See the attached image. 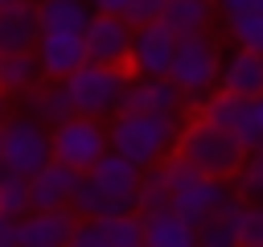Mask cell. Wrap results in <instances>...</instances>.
<instances>
[{"label": "cell", "instance_id": "cell-27", "mask_svg": "<svg viewBox=\"0 0 263 247\" xmlns=\"http://www.w3.org/2000/svg\"><path fill=\"white\" fill-rule=\"evenodd\" d=\"M0 214H8V218L29 214V189H25V177L12 173V169H4V165H0Z\"/></svg>", "mask_w": 263, "mask_h": 247}, {"label": "cell", "instance_id": "cell-14", "mask_svg": "<svg viewBox=\"0 0 263 247\" xmlns=\"http://www.w3.org/2000/svg\"><path fill=\"white\" fill-rule=\"evenodd\" d=\"M140 247H197V231L173 206L140 214Z\"/></svg>", "mask_w": 263, "mask_h": 247}, {"label": "cell", "instance_id": "cell-12", "mask_svg": "<svg viewBox=\"0 0 263 247\" xmlns=\"http://www.w3.org/2000/svg\"><path fill=\"white\" fill-rule=\"evenodd\" d=\"M74 226H78V214L70 206L29 210V214L16 218V247H62Z\"/></svg>", "mask_w": 263, "mask_h": 247}, {"label": "cell", "instance_id": "cell-2", "mask_svg": "<svg viewBox=\"0 0 263 247\" xmlns=\"http://www.w3.org/2000/svg\"><path fill=\"white\" fill-rule=\"evenodd\" d=\"M173 152H177L185 165H193L197 173H205V177H222V181H226V177L238 169V161L247 156L230 128H214V123H205V119L181 123Z\"/></svg>", "mask_w": 263, "mask_h": 247}, {"label": "cell", "instance_id": "cell-15", "mask_svg": "<svg viewBox=\"0 0 263 247\" xmlns=\"http://www.w3.org/2000/svg\"><path fill=\"white\" fill-rule=\"evenodd\" d=\"M37 74L41 78H66L74 66L86 62L82 33H37Z\"/></svg>", "mask_w": 263, "mask_h": 247}, {"label": "cell", "instance_id": "cell-29", "mask_svg": "<svg viewBox=\"0 0 263 247\" xmlns=\"http://www.w3.org/2000/svg\"><path fill=\"white\" fill-rule=\"evenodd\" d=\"M234 243H238V247H263V210H259L255 202H242V206H238Z\"/></svg>", "mask_w": 263, "mask_h": 247}, {"label": "cell", "instance_id": "cell-6", "mask_svg": "<svg viewBox=\"0 0 263 247\" xmlns=\"http://www.w3.org/2000/svg\"><path fill=\"white\" fill-rule=\"evenodd\" d=\"M99 152H107V132H103L99 119L66 115V119L53 123V132H49V156L53 161L70 165L74 173H86L99 161Z\"/></svg>", "mask_w": 263, "mask_h": 247}, {"label": "cell", "instance_id": "cell-13", "mask_svg": "<svg viewBox=\"0 0 263 247\" xmlns=\"http://www.w3.org/2000/svg\"><path fill=\"white\" fill-rule=\"evenodd\" d=\"M74 181H78V173L70 169V165H62V161H45L37 173H29L25 177V189H29V210H58V206H66L70 202V193H74Z\"/></svg>", "mask_w": 263, "mask_h": 247}, {"label": "cell", "instance_id": "cell-24", "mask_svg": "<svg viewBox=\"0 0 263 247\" xmlns=\"http://www.w3.org/2000/svg\"><path fill=\"white\" fill-rule=\"evenodd\" d=\"M230 181H234V193L242 202H259L263 198V156L259 152H247L238 161V169L230 173Z\"/></svg>", "mask_w": 263, "mask_h": 247}, {"label": "cell", "instance_id": "cell-1", "mask_svg": "<svg viewBox=\"0 0 263 247\" xmlns=\"http://www.w3.org/2000/svg\"><path fill=\"white\" fill-rule=\"evenodd\" d=\"M177 132H181V111H168V115L115 111V123L107 132V148L119 152L123 161H132L136 169H152L156 161H164L173 152Z\"/></svg>", "mask_w": 263, "mask_h": 247}, {"label": "cell", "instance_id": "cell-21", "mask_svg": "<svg viewBox=\"0 0 263 247\" xmlns=\"http://www.w3.org/2000/svg\"><path fill=\"white\" fill-rule=\"evenodd\" d=\"M37 58L33 49H16V54H0V95H25L37 82Z\"/></svg>", "mask_w": 263, "mask_h": 247}, {"label": "cell", "instance_id": "cell-8", "mask_svg": "<svg viewBox=\"0 0 263 247\" xmlns=\"http://www.w3.org/2000/svg\"><path fill=\"white\" fill-rule=\"evenodd\" d=\"M127 49H132V25L123 16L95 12L90 25L82 29V54H86V62L127 70Z\"/></svg>", "mask_w": 263, "mask_h": 247}, {"label": "cell", "instance_id": "cell-10", "mask_svg": "<svg viewBox=\"0 0 263 247\" xmlns=\"http://www.w3.org/2000/svg\"><path fill=\"white\" fill-rule=\"evenodd\" d=\"M185 99L181 91L164 78V74H127L123 82V95H119V111H152V115H168V111H181Z\"/></svg>", "mask_w": 263, "mask_h": 247}, {"label": "cell", "instance_id": "cell-4", "mask_svg": "<svg viewBox=\"0 0 263 247\" xmlns=\"http://www.w3.org/2000/svg\"><path fill=\"white\" fill-rule=\"evenodd\" d=\"M156 165H160L164 185H168V206H173L177 214H185L189 222H201L205 214H214V210L230 198V189H226L222 177H205V173H197V169L185 165L177 152H168V156L156 161Z\"/></svg>", "mask_w": 263, "mask_h": 247}, {"label": "cell", "instance_id": "cell-9", "mask_svg": "<svg viewBox=\"0 0 263 247\" xmlns=\"http://www.w3.org/2000/svg\"><path fill=\"white\" fill-rule=\"evenodd\" d=\"M140 173L144 169H136L132 161H123L119 152H99V161L86 169V177H90V185L115 206V210H136V185H140Z\"/></svg>", "mask_w": 263, "mask_h": 247}, {"label": "cell", "instance_id": "cell-11", "mask_svg": "<svg viewBox=\"0 0 263 247\" xmlns=\"http://www.w3.org/2000/svg\"><path fill=\"white\" fill-rule=\"evenodd\" d=\"M173 41H177V33H168L160 21L132 25L127 70H136V74H164L168 70V58H173Z\"/></svg>", "mask_w": 263, "mask_h": 247}, {"label": "cell", "instance_id": "cell-17", "mask_svg": "<svg viewBox=\"0 0 263 247\" xmlns=\"http://www.w3.org/2000/svg\"><path fill=\"white\" fill-rule=\"evenodd\" d=\"M214 82H222V91H230L238 99L263 95V58H259V49H242L238 45V54L226 66H218V78Z\"/></svg>", "mask_w": 263, "mask_h": 247}, {"label": "cell", "instance_id": "cell-22", "mask_svg": "<svg viewBox=\"0 0 263 247\" xmlns=\"http://www.w3.org/2000/svg\"><path fill=\"white\" fill-rule=\"evenodd\" d=\"M29 91H33V119H41V123H58V119L74 115V107H70V95H66V82H62V78H49L45 86H41V82H33Z\"/></svg>", "mask_w": 263, "mask_h": 247}, {"label": "cell", "instance_id": "cell-26", "mask_svg": "<svg viewBox=\"0 0 263 247\" xmlns=\"http://www.w3.org/2000/svg\"><path fill=\"white\" fill-rule=\"evenodd\" d=\"M103 235L111 247H140V214L136 210H123V214H107L99 218Z\"/></svg>", "mask_w": 263, "mask_h": 247}, {"label": "cell", "instance_id": "cell-34", "mask_svg": "<svg viewBox=\"0 0 263 247\" xmlns=\"http://www.w3.org/2000/svg\"><path fill=\"white\" fill-rule=\"evenodd\" d=\"M226 12H242V8H263V0H218Z\"/></svg>", "mask_w": 263, "mask_h": 247}, {"label": "cell", "instance_id": "cell-30", "mask_svg": "<svg viewBox=\"0 0 263 247\" xmlns=\"http://www.w3.org/2000/svg\"><path fill=\"white\" fill-rule=\"evenodd\" d=\"M62 247H111V243H107L99 218H78V226L70 231V239H66Z\"/></svg>", "mask_w": 263, "mask_h": 247}, {"label": "cell", "instance_id": "cell-35", "mask_svg": "<svg viewBox=\"0 0 263 247\" xmlns=\"http://www.w3.org/2000/svg\"><path fill=\"white\" fill-rule=\"evenodd\" d=\"M4 115H8V103H4V95H0V123H4Z\"/></svg>", "mask_w": 263, "mask_h": 247}, {"label": "cell", "instance_id": "cell-3", "mask_svg": "<svg viewBox=\"0 0 263 247\" xmlns=\"http://www.w3.org/2000/svg\"><path fill=\"white\" fill-rule=\"evenodd\" d=\"M164 78L181 91L185 103L205 99L210 86H214V78H218V45H214V37H210L205 29L181 33V37L173 41V58H168Z\"/></svg>", "mask_w": 263, "mask_h": 247}, {"label": "cell", "instance_id": "cell-32", "mask_svg": "<svg viewBox=\"0 0 263 247\" xmlns=\"http://www.w3.org/2000/svg\"><path fill=\"white\" fill-rule=\"evenodd\" d=\"M90 12H111V16H123L132 8V0H86Z\"/></svg>", "mask_w": 263, "mask_h": 247}, {"label": "cell", "instance_id": "cell-28", "mask_svg": "<svg viewBox=\"0 0 263 247\" xmlns=\"http://www.w3.org/2000/svg\"><path fill=\"white\" fill-rule=\"evenodd\" d=\"M238 95H230V91H218V95H205L201 99V111H197V119H205V123H214V128H230L234 123V115H238Z\"/></svg>", "mask_w": 263, "mask_h": 247}, {"label": "cell", "instance_id": "cell-23", "mask_svg": "<svg viewBox=\"0 0 263 247\" xmlns=\"http://www.w3.org/2000/svg\"><path fill=\"white\" fill-rule=\"evenodd\" d=\"M230 132L242 144V152H259L263 148V95H247L238 103V115H234Z\"/></svg>", "mask_w": 263, "mask_h": 247}, {"label": "cell", "instance_id": "cell-20", "mask_svg": "<svg viewBox=\"0 0 263 247\" xmlns=\"http://www.w3.org/2000/svg\"><path fill=\"white\" fill-rule=\"evenodd\" d=\"M210 16H214V4H210V0H164L160 12H156V21H160L168 33H177V37L205 29Z\"/></svg>", "mask_w": 263, "mask_h": 247}, {"label": "cell", "instance_id": "cell-5", "mask_svg": "<svg viewBox=\"0 0 263 247\" xmlns=\"http://www.w3.org/2000/svg\"><path fill=\"white\" fill-rule=\"evenodd\" d=\"M127 74H132V70L99 66V62H82V66H74V70L62 78L74 115H90V119L115 115V111H119V95H123Z\"/></svg>", "mask_w": 263, "mask_h": 247}, {"label": "cell", "instance_id": "cell-7", "mask_svg": "<svg viewBox=\"0 0 263 247\" xmlns=\"http://www.w3.org/2000/svg\"><path fill=\"white\" fill-rule=\"evenodd\" d=\"M49 161V132L33 115H16L0 123V165L29 177Z\"/></svg>", "mask_w": 263, "mask_h": 247}, {"label": "cell", "instance_id": "cell-33", "mask_svg": "<svg viewBox=\"0 0 263 247\" xmlns=\"http://www.w3.org/2000/svg\"><path fill=\"white\" fill-rule=\"evenodd\" d=\"M0 247H16V218L0 214Z\"/></svg>", "mask_w": 263, "mask_h": 247}, {"label": "cell", "instance_id": "cell-16", "mask_svg": "<svg viewBox=\"0 0 263 247\" xmlns=\"http://www.w3.org/2000/svg\"><path fill=\"white\" fill-rule=\"evenodd\" d=\"M37 4L33 0H8L0 4V54L33 49L37 41Z\"/></svg>", "mask_w": 263, "mask_h": 247}, {"label": "cell", "instance_id": "cell-36", "mask_svg": "<svg viewBox=\"0 0 263 247\" xmlns=\"http://www.w3.org/2000/svg\"><path fill=\"white\" fill-rule=\"evenodd\" d=\"M0 4H8V0H0Z\"/></svg>", "mask_w": 263, "mask_h": 247}, {"label": "cell", "instance_id": "cell-25", "mask_svg": "<svg viewBox=\"0 0 263 247\" xmlns=\"http://www.w3.org/2000/svg\"><path fill=\"white\" fill-rule=\"evenodd\" d=\"M230 21V37L242 49H263V8H242V12H226Z\"/></svg>", "mask_w": 263, "mask_h": 247}, {"label": "cell", "instance_id": "cell-31", "mask_svg": "<svg viewBox=\"0 0 263 247\" xmlns=\"http://www.w3.org/2000/svg\"><path fill=\"white\" fill-rule=\"evenodd\" d=\"M160 4H164V0H132V8L123 12V21H127V25H144V21H156Z\"/></svg>", "mask_w": 263, "mask_h": 247}, {"label": "cell", "instance_id": "cell-19", "mask_svg": "<svg viewBox=\"0 0 263 247\" xmlns=\"http://www.w3.org/2000/svg\"><path fill=\"white\" fill-rule=\"evenodd\" d=\"M238 206H242V198L230 193L214 214H205L201 222H193V231H197V247H238V243H234V218H238Z\"/></svg>", "mask_w": 263, "mask_h": 247}, {"label": "cell", "instance_id": "cell-18", "mask_svg": "<svg viewBox=\"0 0 263 247\" xmlns=\"http://www.w3.org/2000/svg\"><path fill=\"white\" fill-rule=\"evenodd\" d=\"M90 4L86 0H41L37 4V29L41 33H82L90 25Z\"/></svg>", "mask_w": 263, "mask_h": 247}]
</instances>
